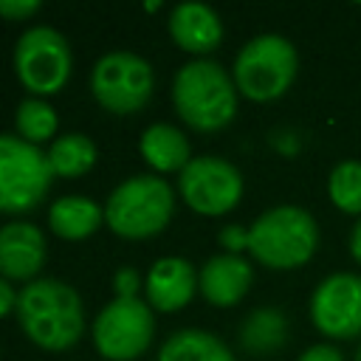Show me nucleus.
I'll list each match as a JSON object with an SVG mask.
<instances>
[{
    "label": "nucleus",
    "instance_id": "9d476101",
    "mask_svg": "<svg viewBox=\"0 0 361 361\" xmlns=\"http://www.w3.org/2000/svg\"><path fill=\"white\" fill-rule=\"evenodd\" d=\"M180 195L200 214H226L243 197V175L226 158L200 155L180 169Z\"/></svg>",
    "mask_w": 361,
    "mask_h": 361
},
{
    "label": "nucleus",
    "instance_id": "20e7f679",
    "mask_svg": "<svg viewBox=\"0 0 361 361\" xmlns=\"http://www.w3.org/2000/svg\"><path fill=\"white\" fill-rule=\"evenodd\" d=\"M175 209V192L158 175H135L121 180L104 206L107 226L121 237L158 234Z\"/></svg>",
    "mask_w": 361,
    "mask_h": 361
},
{
    "label": "nucleus",
    "instance_id": "bb28decb",
    "mask_svg": "<svg viewBox=\"0 0 361 361\" xmlns=\"http://www.w3.org/2000/svg\"><path fill=\"white\" fill-rule=\"evenodd\" d=\"M17 296H20V293L0 276V319L8 316L11 310H17Z\"/></svg>",
    "mask_w": 361,
    "mask_h": 361
},
{
    "label": "nucleus",
    "instance_id": "a211bd4d",
    "mask_svg": "<svg viewBox=\"0 0 361 361\" xmlns=\"http://www.w3.org/2000/svg\"><path fill=\"white\" fill-rule=\"evenodd\" d=\"M158 361H234V355L214 333L189 327L172 333L161 344Z\"/></svg>",
    "mask_w": 361,
    "mask_h": 361
},
{
    "label": "nucleus",
    "instance_id": "39448f33",
    "mask_svg": "<svg viewBox=\"0 0 361 361\" xmlns=\"http://www.w3.org/2000/svg\"><path fill=\"white\" fill-rule=\"evenodd\" d=\"M296 68L299 56L290 39L259 34L240 48L234 59V85L254 102H274L293 85Z\"/></svg>",
    "mask_w": 361,
    "mask_h": 361
},
{
    "label": "nucleus",
    "instance_id": "f3484780",
    "mask_svg": "<svg viewBox=\"0 0 361 361\" xmlns=\"http://www.w3.org/2000/svg\"><path fill=\"white\" fill-rule=\"evenodd\" d=\"M102 220H104V209H99V203L85 195L59 197L48 209V226L59 237H68V240H82L93 234L102 226Z\"/></svg>",
    "mask_w": 361,
    "mask_h": 361
},
{
    "label": "nucleus",
    "instance_id": "393cba45",
    "mask_svg": "<svg viewBox=\"0 0 361 361\" xmlns=\"http://www.w3.org/2000/svg\"><path fill=\"white\" fill-rule=\"evenodd\" d=\"M220 243L228 248V254H237L240 248H248V228L228 226V228L220 231Z\"/></svg>",
    "mask_w": 361,
    "mask_h": 361
},
{
    "label": "nucleus",
    "instance_id": "5701e85b",
    "mask_svg": "<svg viewBox=\"0 0 361 361\" xmlns=\"http://www.w3.org/2000/svg\"><path fill=\"white\" fill-rule=\"evenodd\" d=\"M39 8L37 0H0V17L8 20H25Z\"/></svg>",
    "mask_w": 361,
    "mask_h": 361
},
{
    "label": "nucleus",
    "instance_id": "4be33fe9",
    "mask_svg": "<svg viewBox=\"0 0 361 361\" xmlns=\"http://www.w3.org/2000/svg\"><path fill=\"white\" fill-rule=\"evenodd\" d=\"M17 133L20 138L31 141V144H39L45 138H51L56 133V113L54 107L45 102V99H23L20 107H17Z\"/></svg>",
    "mask_w": 361,
    "mask_h": 361
},
{
    "label": "nucleus",
    "instance_id": "f03ea898",
    "mask_svg": "<svg viewBox=\"0 0 361 361\" xmlns=\"http://www.w3.org/2000/svg\"><path fill=\"white\" fill-rule=\"evenodd\" d=\"M172 102L189 127L214 133L237 113V85L220 62L192 59L175 73Z\"/></svg>",
    "mask_w": 361,
    "mask_h": 361
},
{
    "label": "nucleus",
    "instance_id": "aec40b11",
    "mask_svg": "<svg viewBox=\"0 0 361 361\" xmlns=\"http://www.w3.org/2000/svg\"><path fill=\"white\" fill-rule=\"evenodd\" d=\"M285 333H288L285 316L274 307H259L243 324V344L254 353H268L285 344Z\"/></svg>",
    "mask_w": 361,
    "mask_h": 361
},
{
    "label": "nucleus",
    "instance_id": "0eeeda50",
    "mask_svg": "<svg viewBox=\"0 0 361 361\" xmlns=\"http://www.w3.org/2000/svg\"><path fill=\"white\" fill-rule=\"evenodd\" d=\"M14 71L23 87L37 96L62 90L71 76L68 39L51 25H34L23 31L14 48Z\"/></svg>",
    "mask_w": 361,
    "mask_h": 361
},
{
    "label": "nucleus",
    "instance_id": "412c9836",
    "mask_svg": "<svg viewBox=\"0 0 361 361\" xmlns=\"http://www.w3.org/2000/svg\"><path fill=\"white\" fill-rule=\"evenodd\" d=\"M327 197L344 214H361V161H341L327 178Z\"/></svg>",
    "mask_w": 361,
    "mask_h": 361
},
{
    "label": "nucleus",
    "instance_id": "9b49d317",
    "mask_svg": "<svg viewBox=\"0 0 361 361\" xmlns=\"http://www.w3.org/2000/svg\"><path fill=\"white\" fill-rule=\"evenodd\" d=\"M310 319L327 338L361 336V276L350 271L324 276L310 296Z\"/></svg>",
    "mask_w": 361,
    "mask_h": 361
},
{
    "label": "nucleus",
    "instance_id": "f257e3e1",
    "mask_svg": "<svg viewBox=\"0 0 361 361\" xmlns=\"http://www.w3.org/2000/svg\"><path fill=\"white\" fill-rule=\"evenodd\" d=\"M25 336L45 350H68L82 338L85 313L79 293L59 279H34L17 296Z\"/></svg>",
    "mask_w": 361,
    "mask_h": 361
},
{
    "label": "nucleus",
    "instance_id": "b1692460",
    "mask_svg": "<svg viewBox=\"0 0 361 361\" xmlns=\"http://www.w3.org/2000/svg\"><path fill=\"white\" fill-rule=\"evenodd\" d=\"M296 361H344V355H341V350H338V347H333V344L322 341V344L307 347Z\"/></svg>",
    "mask_w": 361,
    "mask_h": 361
},
{
    "label": "nucleus",
    "instance_id": "dca6fc26",
    "mask_svg": "<svg viewBox=\"0 0 361 361\" xmlns=\"http://www.w3.org/2000/svg\"><path fill=\"white\" fill-rule=\"evenodd\" d=\"M141 155L147 158L149 166H155L158 172H175L183 169L192 158H189V141L186 135L172 127V124H149L141 135Z\"/></svg>",
    "mask_w": 361,
    "mask_h": 361
},
{
    "label": "nucleus",
    "instance_id": "7ed1b4c3",
    "mask_svg": "<svg viewBox=\"0 0 361 361\" xmlns=\"http://www.w3.org/2000/svg\"><path fill=\"white\" fill-rule=\"evenodd\" d=\"M319 245V226L302 206H274L262 212L248 228V251L268 268H299Z\"/></svg>",
    "mask_w": 361,
    "mask_h": 361
},
{
    "label": "nucleus",
    "instance_id": "c85d7f7f",
    "mask_svg": "<svg viewBox=\"0 0 361 361\" xmlns=\"http://www.w3.org/2000/svg\"><path fill=\"white\" fill-rule=\"evenodd\" d=\"M353 361H361V347L355 350V358H353Z\"/></svg>",
    "mask_w": 361,
    "mask_h": 361
},
{
    "label": "nucleus",
    "instance_id": "6ab92c4d",
    "mask_svg": "<svg viewBox=\"0 0 361 361\" xmlns=\"http://www.w3.org/2000/svg\"><path fill=\"white\" fill-rule=\"evenodd\" d=\"M48 164H51V172L54 175H62V178L85 175L96 164V147L82 133H65V135H59L51 144Z\"/></svg>",
    "mask_w": 361,
    "mask_h": 361
},
{
    "label": "nucleus",
    "instance_id": "cd10ccee",
    "mask_svg": "<svg viewBox=\"0 0 361 361\" xmlns=\"http://www.w3.org/2000/svg\"><path fill=\"white\" fill-rule=\"evenodd\" d=\"M350 254H353V259L361 265V220L353 226V231H350Z\"/></svg>",
    "mask_w": 361,
    "mask_h": 361
},
{
    "label": "nucleus",
    "instance_id": "6e6552de",
    "mask_svg": "<svg viewBox=\"0 0 361 361\" xmlns=\"http://www.w3.org/2000/svg\"><path fill=\"white\" fill-rule=\"evenodd\" d=\"M155 73L149 62L133 51L104 54L90 73V90L102 107L113 113H133L152 96Z\"/></svg>",
    "mask_w": 361,
    "mask_h": 361
},
{
    "label": "nucleus",
    "instance_id": "2eb2a0df",
    "mask_svg": "<svg viewBox=\"0 0 361 361\" xmlns=\"http://www.w3.org/2000/svg\"><path fill=\"white\" fill-rule=\"evenodd\" d=\"M169 34L183 51L206 54L220 45L223 23L206 3H178L169 14Z\"/></svg>",
    "mask_w": 361,
    "mask_h": 361
},
{
    "label": "nucleus",
    "instance_id": "a878e982",
    "mask_svg": "<svg viewBox=\"0 0 361 361\" xmlns=\"http://www.w3.org/2000/svg\"><path fill=\"white\" fill-rule=\"evenodd\" d=\"M113 285L118 290V296H135L138 290V274L133 268H118L113 276Z\"/></svg>",
    "mask_w": 361,
    "mask_h": 361
},
{
    "label": "nucleus",
    "instance_id": "4468645a",
    "mask_svg": "<svg viewBox=\"0 0 361 361\" xmlns=\"http://www.w3.org/2000/svg\"><path fill=\"white\" fill-rule=\"evenodd\" d=\"M251 279H254V271L248 259H243L240 254H228V251L206 259V265L200 268V290L217 307L237 305L248 293Z\"/></svg>",
    "mask_w": 361,
    "mask_h": 361
},
{
    "label": "nucleus",
    "instance_id": "ddd939ff",
    "mask_svg": "<svg viewBox=\"0 0 361 361\" xmlns=\"http://www.w3.org/2000/svg\"><path fill=\"white\" fill-rule=\"evenodd\" d=\"M200 288V274L183 257H161L147 274V296L158 310H178Z\"/></svg>",
    "mask_w": 361,
    "mask_h": 361
},
{
    "label": "nucleus",
    "instance_id": "423d86ee",
    "mask_svg": "<svg viewBox=\"0 0 361 361\" xmlns=\"http://www.w3.org/2000/svg\"><path fill=\"white\" fill-rule=\"evenodd\" d=\"M51 164L48 152L37 144L0 133V212H28L51 189Z\"/></svg>",
    "mask_w": 361,
    "mask_h": 361
},
{
    "label": "nucleus",
    "instance_id": "f8f14e48",
    "mask_svg": "<svg viewBox=\"0 0 361 361\" xmlns=\"http://www.w3.org/2000/svg\"><path fill=\"white\" fill-rule=\"evenodd\" d=\"M45 265V237L34 223H8L0 228V276L31 279Z\"/></svg>",
    "mask_w": 361,
    "mask_h": 361
},
{
    "label": "nucleus",
    "instance_id": "1a4fd4ad",
    "mask_svg": "<svg viewBox=\"0 0 361 361\" xmlns=\"http://www.w3.org/2000/svg\"><path fill=\"white\" fill-rule=\"evenodd\" d=\"M155 319L147 302L138 296H116L93 322V341L104 358L130 361L141 355L152 341Z\"/></svg>",
    "mask_w": 361,
    "mask_h": 361
}]
</instances>
